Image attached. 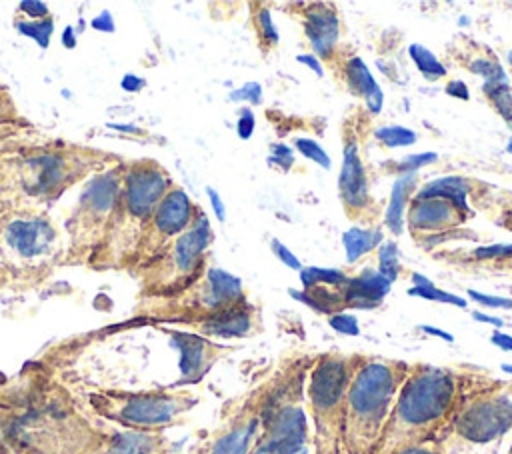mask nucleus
<instances>
[{
  "mask_svg": "<svg viewBox=\"0 0 512 454\" xmlns=\"http://www.w3.org/2000/svg\"><path fill=\"white\" fill-rule=\"evenodd\" d=\"M104 420L44 362L0 374V450L4 454H96Z\"/></svg>",
  "mask_w": 512,
  "mask_h": 454,
  "instance_id": "1",
  "label": "nucleus"
},
{
  "mask_svg": "<svg viewBox=\"0 0 512 454\" xmlns=\"http://www.w3.org/2000/svg\"><path fill=\"white\" fill-rule=\"evenodd\" d=\"M114 152L64 138H44L0 154V218L46 210L66 190L118 166Z\"/></svg>",
  "mask_w": 512,
  "mask_h": 454,
  "instance_id": "2",
  "label": "nucleus"
},
{
  "mask_svg": "<svg viewBox=\"0 0 512 454\" xmlns=\"http://www.w3.org/2000/svg\"><path fill=\"white\" fill-rule=\"evenodd\" d=\"M484 376L450 368L412 364L404 378L376 454L442 438L464 398L484 382Z\"/></svg>",
  "mask_w": 512,
  "mask_h": 454,
  "instance_id": "3",
  "label": "nucleus"
},
{
  "mask_svg": "<svg viewBox=\"0 0 512 454\" xmlns=\"http://www.w3.org/2000/svg\"><path fill=\"white\" fill-rule=\"evenodd\" d=\"M172 180L162 164L150 158L124 160L122 186L104 244L92 258V270L128 268L136 246Z\"/></svg>",
  "mask_w": 512,
  "mask_h": 454,
  "instance_id": "4",
  "label": "nucleus"
},
{
  "mask_svg": "<svg viewBox=\"0 0 512 454\" xmlns=\"http://www.w3.org/2000/svg\"><path fill=\"white\" fill-rule=\"evenodd\" d=\"M410 364L362 356L346 390V454H376Z\"/></svg>",
  "mask_w": 512,
  "mask_h": 454,
  "instance_id": "5",
  "label": "nucleus"
},
{
  "mask_svg": "<svg viewBox=\"0 0 512 454\" xmlns=\"http://www.w3.org/2000/svg\"><path fill=\"white\" fill-rule=\"evenodd\" d=\"M66 238L46 210L0 218V288H30L62 266Z\"/></svg>",
  "mask_w": 512,
  "mask_h": 454,
  "instance_id": "6",
  "label": "nucleus"
},
{
  "mask_svg": "<svg viewBox=\"0 0 512 454\" xmlns=\"http://www.w3.org/2000/svg\"><path fill=\"white\" fill-rule=\"evenodd\" d=\"M362 356L320 354L304 374L306 410L312 418V452L346 454V390Z\"/></svg>",
  "mask_w": 512,
  "mask_h": 454,
  "instance_id": "7",
  "label": "nucleus"
},
{
  "mask_svg": "<svg viewBox=\"0 0 512 454\" xmlns=\"http://www.w3.org/2000/svg\"><path fill=\"white\" fill-rule=\"evenodd\" d=\"M196 402V396L184 388H92L84 392V406L92 416L138 432H164L178 424Z\"/></svg>",
  "mask_w": 512,
  "mask_h": 454,
  "instance_id": "8",
  "label": "nucleus"
},
{
  "mask_svg": "<svg viewBox=\"0 0 512 454\" xmlns=\"http://www.w3.org/2000/svg\"><path fill=\"white\" fill-rule=\"evenodd\" d=\"M122 174L124 160L84 182V188L64 224L66 254L62 266H90L92 258L98 254L112 224Z\"/></svg>",
  "mask_w": 512,
  "mask_h": 454,
  "instance_id": "9",
  "label": "nucleus"
},
{
  "mask_svg": "<svg viewBox=\"0 0 512 454\" xmlns=\"http://www.w3.org/2000/svg\"><path fill=\"white\" fill-rule=\"evenodd\" d=\"M238 302H244L240 280L220 268H210L206 276H198L192 284L176 294L138 300L132 310V318L194 328L216 312Z\"/></svg>",
  "mask_w": 512,
  "mask_h": 454,
  "instance_id": "10",
  "label": "nucleus"
},
{
  "mask_svg": "<svg viewBox=\"0 0 512 454\" xmlns=\"http://www.w3.org/2000/svg\"><path fill=\"white\" fill-rule=\"evenodd\" d=\"M212 240V228L200 210L194 222L174 238L156 258L130 276L138 284V300L164 298L192 284L202 268L204 254Z\"/></svg>",
  "mask_w": 512,
  "mask_h": 454,
  "instance_id": "11",
  "label": "nucleus"
},
{
  "mask_svg": "<svg viewBox=\"0 0 512 454\" xmlns=\"http://www.w3.org/2000/svg\"><path fill=\"white\" fill-rule=\"evenodd\" d=\"M304 374L302 366L284 368L264 406L262 426L248 454H314L302 406Z\"/></svg>",
  "mask_w": 512,
  "mask_h": 454,
  "instance_id": "12",
  "label": "nucleus"
},
{
  "mask_svg": "<svg viewBox=\"0 0 512 454\" xmlns=\"http://www.w3.org/2000/svg\"><path fill=\"white\" fill-rule=\"evenodd\" d=\"M510 428L512 388L486 378L464 398L440 442L452 436L466 444H488Z\"/></svg>",
  "mask_w": 512,
  "mask_h": 454,
  "instance_id": "13",
  "label": "nucleus"
},
{
  "mask_svg": "<svg viewBox=\"0 0 512 454\" xmlns=\"http://www.w3.org/2000/svg\"><path fill=\"white\" fill-rule=\"evenodd\" d=\"M198 212L200 210L190 202L186 192L172 184L156 206L126 272L130 274L156 258L174 238H178L194 222Z\"/></svg>",
  "mask_w": 512,
  "mask_h": 454,
  "instance_id": "14",
  "label": "nucleus"
},
{
  "mask_svg": "<svg viewBox=\"0 0 512 454\" xmlns=\"http://www.w3.org/2000/svg\"><path fill=\"white\" fill-rule=\"evenodd\" d=\"M172 444L164 432H138L104 422V434L96 454H162Z\"/></svg>",
  "mask_w": 512,
  "mask_h": 454,
  "instance_id": "15",
  "label": "nucleus"
},
{
  "mask_svg": "<svg viewBox=\"0 0 512 454\" xmlns=\"http://www.w3.org/2000/svg\"><path fill=\"white\" fill-rule=\"evenodd\" d=\"M40 140L44 138H40L34 124L20 114L6 86L0 84V154Z\"/></svg>",
  "mask_w": 512,
  "mask_h": 454,
  "instance_id": "16",
  "label": "nucleus"
},
{
  "mask_svg": "<svg viewBox=\"0 0 512 454\" xmlns=\"http://www.w3.org/2000/svg\"><path fill=\"white\" fill-rule=\"evenodd\" d=\"M342 154V170L338 176L340 196L350 210L364 208L368 204V182L356 144L348 142Z\"/></svg>",
  "mask_w": 512,
  "mask_h": 454,
  "instance_id": "17",
  "label": "nucleus"
},
{
  "mask_svg": "<svg viewBox=\"0 0 512 454\" xmlns=\"http://www.w3.org/2000/svg\"><path fill=\"white\" fill-rule=\"evenodd\" d=\"M252 308L246 302H238L234 306H228L202 324L194 326L192 330L206 334V336H218V338H240L248 336L252 332Z\"/></svg>",
  "mask_w": 512,
  "mask_h": 454,
  "instance_id": "18",
  "label": "nucleus"
},
{
  "mask_svg": "<svg viewBox=\"0 0 512 454\" xmlns=\"http://www.w3.org/2000/svg\"><path fill=\"white\" fill-rule=\"evenodd\" d=\"M304 30L310 40V46L318 56L326 58L332 54L340 34V22L336 12L330 6L314 4L306 14Z\"/></svg>",
  "mask_w": 512,
  "mask_h": 454,
  "instance_id": "19",
  "label": "nucleus"
},
{
  "mask_svg": "<svg viewBox=\"0 0 512 454\" xmlns=\"http://www.w3.org/2000/svg\"><path fill=\"white\" fill-rule=\"evenodd\" d=\"M180 346L182 352V370L188 380H198L204 370L212 364L214 356L212 352H218L220 348L210 344L208 340L196 336V334H182V332H170Z\"/></svg>",
  "mask_w": 512,
  "mask_h": 454,
  "instance_id": "20",
  "label": "nucleus"
},
{
  "mask_svg": "<svg viewBox=\"0 0 512 454\" xmlns=\"http://www.w3.org/2000/svg\"><path fill=\"white\" fill-rule=\"evenodd\" d=\"M458 218V210L446 202V200H414L410 206V226L420 228V230H430V228H444L448 224H454Z\"/></svg>",
  "mask_w": 512,
  "mask_h": 454,
  "instance_id": "21",
  "label": "nucleus"
},
{
  "mask_svg": "<svg viewBox=\"0 0 512 454\" xmlns=\"http://www.w3.org/2000/svg\"><path fill=\"white\" fill-rule=\"evenodd\" d=\"M346 84L354 94H360L366 100L370 112L378 114L382 110V90L366 64L360 58H350L346 64Z\"/></svg>",
  "mask_w": 512,
  "mask_h": 454,
  "instance_id": "22",
  "label": "nucleus"
},
{
  "mask_svg": "<svg viewBox=\"0 0 512 454\" xmlns=\"http://www.w3.org/2000/svg\"><path fill=\"white\" fill-rule=\"evenodd\" d=\"M470 186L464 178L460 176H442L436 178L432 182H428L424 188H420V192L416 194L414 200H446L450 202L456 210L468 212L470 206L466 204V194H468Z\"/></svg>",
  "mask_w": 512,
  "mask_h": 454,
  "instance_id": "23",
  "label": "nucleus"
},
{
  "mask_svg": "<svg viewBox=\"0 0 512 454\" xmlns=\"http://www.w3.org/2000/svg\"><path fill=\"white\" fill-rule=\"evenodd\" d=\"M390 288V282L376 270H364L360 276L348 280L344 298L356 306L376 304Z\"/></svg>",
  "mask_w": 512,
  "mask_h": 454,
  "instance_id": "24",
  "label": "nucleus"
},
{
  "mask_svg": "<svg viewBox=\"0 0 512 454\" xmlns=\"http://www.w3.org/2000/svg\"><path fill=\"white\" fill-rule=\"evenodd\" d=\"M412 178H414V174H404L392 186L390 204H388V210L384 216V222L392 230V234H400L404 228V210H406V200H408Z\"/></svg>",
  "mask_w": 512,
  "mask_h": 454,
  "instance_id": "25",
  "label": "nucleus"
},
{
  "mask_svg": "<svg viewBox=\"0 0 512 454\" xmlns=\"http://www.w3.org/2000/svg\"><path fill=\"white\" fill-rule=\"evenodd\" d=\"M382 242L380 228H350L342 234V244L346 250L348 262H356L360 256L370 252L376 244Z\"/></svg>",
  "mask_w": 512,
  "mask_h": 454,
  "instance_id": "26",
  "label": "nucleus"
},
{
  "mask_svg": "<svg viewBox=\"0 0 512 454\" xmlns=\"http://www.w3.org/2000/svg\"><path fill=\"white\" fill-rule=\"evenodd\" d=\"M408 54H410L412 62L416 64V68L422 72V76H426L428 80H436L446 74V68L440 64V60L422 44H416V42L410 44Z\"/></svg>",
  "mask_w": 512,
  "mask_h": 454,
  "instance_id": "27",
  "label": "nucleus"
},
{
  "mask_svg": "<svg viewBox=\"0 0 512 454\" xmlns=\"http://www.w3.org/2000/svg\"><path fill=\"white\" fill-rule=\"evenodd\" d=\"M300 280L304 282L306 288H314V286H318V284H324V286H338V284L348 282V278H346L344 272L332 270V268H318V266H310V268L300 270Z\"/></svg>",
  "mask_w": 512,
  "mask_h": 454,
  "instance_id": "28",
  "label": "nucleus"
},
{
  "mask_svg": "<svg viewBox=\"0 0 512 454\" xmlns=\"http://www.w3.org/2000/svg\"><path fill=\"white\" fill-rule=\"evenodd\" d=\"M376 138L388 148H400V146L414 144L418 136L414 130H408L404 126H384L376 130Z\"/></svg>",
  "mask_w": 512,
  "mask_h": 454,
  "instance_id": "29",
  "label": "nucleus"
},
{
  "mask_svg": "<svg viewBox=\"0 0 512 454\" xmlns=\"http://www.w3.org/2000/svg\"><path fill=\"white\" fill-rule=\"evenodd\" d=\"M484 92L486 96H490V100L496 104L498 112L512 122V94L506 82H486L484 84Z\"/></svg>",
  "mask_w": 512,
  "mask_h": 454,
  "instance_id": "30",
  "label": "nucleus"
},
{
  "mask_svg": "<svg viewBox=\"0 0 512 454\" xmlns=\"http://www.w3.org/2000/svg\"><path fill=\"white\" fill-rule=\"evenodd\" d=\"M398 250L394 242H384L378 250V272L392 284L398 276Z\"/></svg>",
  "mask_w": 512,
  "mask_h": 454,
  "instance_id": "31",
  "label": "nucleus"
},
{
  "mask_svg": "<svg viewBox=\"0 0 512 454\" xmlns=\"http://www.w3.org/2000/svg\"><path fill=\"white\" fill-rule=\"evenodd\" d=\"M294 146H296V150H298L302 156L310 158V160L316 162L318 166H322V168H330V166H332L330 156H328V154L324 152V148H322L318 142H314L312 138H296V140H294Z\"/></svg>",
  "mask_w": 512,
  "mask_h": 454,
  "instance_id": "32",
  "label": "nucleus"
},
{
  "mask_svg": "<svg viewBox=\"0 0 512 454\" xmlns=\"http://www.w3.org/2000/svg\"><path fill=\"white\" fill-rule=\"evenodd\" d=\"M470 68H472V72L484 76L486 82H506V72H504V68H502L498 62H494V60L478 58V60H474V62L470 64Z\"/></svg>",
  "mask_w": 512,
  "mask_h": 454,
  "instance_id": "33",
  "label": "nucleus"
},
{
  "mask_svg": "<svg viewBox=\"0 0 512 454\" xmlns=\"http://www.w3.org/2000/svg\"><path fill=\"white\" fill-rule=\"evenodd\" d=\"M410 294H418V296L428 298V300H440V302H450V304L464 306V300H460V298L454 296V294H448V292H444V290L434 288L430 280H426V282L420 284V286H414V288L410 290Z\"/></svg>",
  "mask_w": 512,
  "mask_h": 454,
  "instance_id": "34",
  "label": "nucleus"
},
{
  "mask_svg": "<svg viewBox=\"0 0 512 454\" xmlns=\"http://www.w3.org/2000/svg\"><path fill=\"white\" fill-rule=\"evenodd\" d=\"M438 160V154L436 152H420V154H408L400 160L398 164V170L404 172V174H414L418 168L426 166V164H432Z\"/></svg>",
  "mask_w": 512,
  "mask_h": 454,
  "instance_id": "35",
  "label": "nucleus"
},
{
  "mask_svg": "<svg viewBox=\"0 0 512 454\" xmlns=\"http://www.w3.org/2000/svg\"><path fill=\"white\" fill-rule=\"evenodd\" d=\"M270 164H276L280 170H290V166L294 164V154L286 144H272L270 146Z\"/></svg>",
  "mask_w": 512,
  "mask_h": 454,
  "instance_id": "36",
  "label": "nucleus"
},
{
  "mask_svg": "<svg viewBox=\"0 0 512 454\" xmlns=\"http://www.w3.org/2000/svg\"><path fill=\"white\" fill-rule=\"evenodd\" d=\"M270 248H272L274 256H276L284 266H288V268H292V270H302V262H300V260L296 258V254H294L288 246H284L278 238H272Z\"/></svg>",
  "mask_w": 512,
  "mask_h": 454,
  "instance_id": "37",
  "label": "nucleus"
},
{
  "mask_svg": "<svg viewBox=\"0 0 512 454\" xmlns=\"http://www.w3.org/2000/svg\"><path fill=\"white\" fill-rule=\"evenodd\" d=\"M256 22H258V28H260V36H262V40H264V42H268V44H278V30H276V28H274V24H272L270 10H268V8H262V10L258 12Z\"/></svg>",
  "mask_w": 512,
  "mask_h": 454,
  "instance_id": "38",
  "label": "nucleus"
},
{
  "mask_svg": "<svg viewBox=\"0 0 512 454\" xmlns=\"http://www.w3.org/2000/svg\"><path fill=\"white\" fill-rule=\"evenodd\" d=\"M260 96H262V86L258 82H248L242 88H238L236 92H232L230 98L242 100V102H250V104H258Z\"/></svg>",
  "mask_w": 512,
  "mask_h": 454,
  "instance_id": "39",
  "label": "nucleus"
},
{
  "mask_svg": "<svg viewBox=\"0 0 512 454\" xmlns=\"http://www.w3.org/2000/svg\"><path fill=\"white\" fill-rule=\"evenodd\" d=\"M394 454H446V448H444L442 442L434 440V442H424V444L402 448V450H398Z\"/></svg>",
  "mask_w": 512,
  "mask_h": 454,
  "instance_id": "40",
  "label": "nucleus"
},
{
  "mask_svg": "<svg viewBox=\"0 0 512 454\" xmlns=\"http://www.w3.org/2000/svg\"><path fill=\"white\" fill-rule=\"evenodd\" d=\"M500 256H512V244H496V246H484L476 250V258H500Z\"/></svg>",
  "mask_w": 512,
  "mask_h": 454,
  "instance_id": "41",
  "label": "nucleus"
},
{
  "mask_svg": "<svg viewBox=\"0 0 512 454\" xmlns=\"http://www.w3.org/2000/svg\"><path fill=\"white\" fill-rule=\"evenodd\" d=\"M254 132V114L250 110H242L238 120V134L242 140H248Z\"/></svg>",
  "mask_w": 512,
  "mask_h": 454,
  "instance_id": "42",
  "label": "nucleus"
},
{
  "mask_svg": "<svg viewBox=\"0 0 512 454\" xmlns=\"http://www.w3.org/2000/svg\"><path fill=\"white\" fill-rule=\"evenodd\" d=\"M468 296L482 302V304H488V306H512V300L508 298H498V296H486V294H480L476 290H468Z\"/></svg>",
  "mask_w": 512,
  "mask_h": 454,
  "instance_id": "43",
  "label": "nucleus"
},
{
  "mask_svg": "<svg viewBox=\"0 0 512 454\" xmlns=\"http://www.w3.org/2000/svg\"><path fill=\"white\" fill-rule=\"evenodd\" d=\"M296 60H298L300 64L308 66L310 70H314V74H316V76H324V68H322V64L318 62V58H316L314 54H298V56H296Z\"/></svg>",
  "mask_w": 512,
  "mask_h": 454,
  "instance_id": "44",
  "label": "nucleus"
},
{
  "mask_svg": "<svg viewBox=\"0 0 512 454\" xmlns=\"http://www.w3.org/2000/svg\"><path fill=\"white\" fill-rule=\"evenodd\" d=\"M446 94L450 96H456V98H462V100H468L470 94H468V88L462 80H452L448 86H446Z\"/></svg>",
  "mask_w": 512,
  "mask_h": 454,
  "instance_id": "45",
  "label": "nucleus"
},
{
  "mask_svg": "<svg viewBox=\"0 0 512 454\" xmlns=\"http://www.w3.org/2000/svg\"><path fill=\"white\" fill-rule=\"evenodd\" d=\"M208 196H210V200H212V208H214L218 220H224V206H222V202H220V196H218L214 190H208Z\"/></svg>",
  "mask_w": 512,
  "mask_h": 454,
  "instance_id": "46",
  "label": "nucleus"
},
{
  "mask_svg": "<svg viewBox=\"0 0 512 454\" xmlns=\"http://www.w3.org/2000/svg\"><path fill=\"white\" fill-rule=\"evenodd\" d=\"M506 152L512 154V138H510V142H508V146H506Z\"/></svg>",
  "mask_w": 512,
  "mask_h": 454,
  "instance_id": "47",
  "label": "nucleus"
},
{
  "mask_svg": "<svg viewBox=\"0 0 512 454\" xmlns=\"http://www.w3.org/2000/svg\"><path fill=\"white\" fill-rule=\"evenodd\" d=\"M162 454H180V452H176L174 448H170V450H166V452H162Z\"/></svg>",
  "mask_w": 512,
  "mask_h": 454,
  "instance_id": "48",
  "label": "nucleus"
},
{
  "mask_svg": "<svg viewBox=\"0 0 512 454\" xmlns=\"http://www.w3.org/2000/svg\"><path fill=\"white\" fill-rule=\"evenodd\" d=\"M508 64H512V52L508 54Z\"/></svg>",
  "mask_w": 512,
  "mask_h": 454,
  "instance_id": "49",
  "label": "nucleus"
},
{
  "mask_svg": "<svg viewBox=\"0 0 512 454\" xmlns=\"http://www.w3.org/2000/svg\"><path fill=\"white\" fill-rule=\"evenodd\" d=\"M508 454H512V444H510V448H508Z\"/></svg>",
  "mask_w": 512,
  "mask_h": 454,
  "instance_id": "50",
  "label": "nucleus"
},
{
  "mask_svg": "<svg viewBox=\"0 0 512 454\" xmlns=\"http://www.w3.org/2000/svg\"><path fill=\"white\" fill-rule=\"evenodd\" d=\"M0 454H2V450H0Z\"/></svg>",
  "mask_w": 512,
  "mask_h": 454,
  "instance_id": "51",
  "label": "nucleus"
},
{
  "mask_svg": "<svg viewBox=\"0 0 512 454\" xmlns=\"http://www.w3.org/2000/svg\"><path fill=\"white\" fill-rule=\"evenodd\" d=\"M2 454H4V452H2Z\"/></svg>",
  "mask_w": 512,
  "mask_h": 454,
  "instance_id": "52",
  "label": "nucleus"
}]
</instances>
